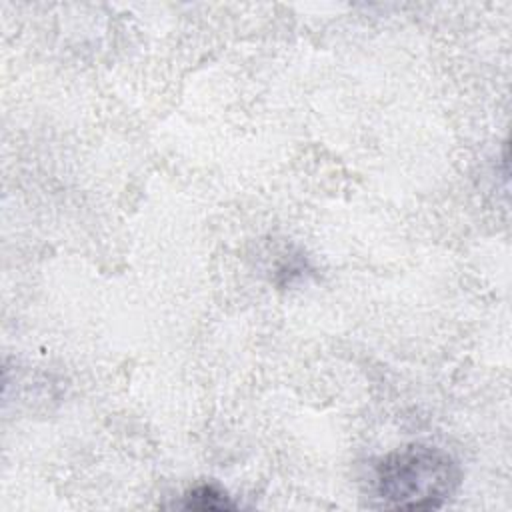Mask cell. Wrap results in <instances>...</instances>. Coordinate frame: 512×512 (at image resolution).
<instances>
[{"instance_id": "cell-2", "label": "cell", "mask_w": 512, "mask_h": 512, "mask_svg": "<svg viewBox=\"0 0 512 512\" xmlns=\"http://www.w3.org/2000/svg\"><path fill=\"white\" fill-rule=\"evenodd\" d=\"M186 510H232L236 504L230 500V496L216 484H198L192 490H188L182 496V502L178 504Z\"/></svg>"}, {"instance_id": "cell-1", "label": "cell", "mask_w": 512, "mask_h": 512, "mask_svg": "<svg viewBox=\"0 0 512 512\" xmlns=\"http://www.w3.org/2000/svg\"><path fill=\"white\" fill-rule=\"evenodd\" d=\"M462 472L440 446L412 442L386 454L374 470V492L384 508L434 510L458 490Z\"/></svg>"}]
</instances>
